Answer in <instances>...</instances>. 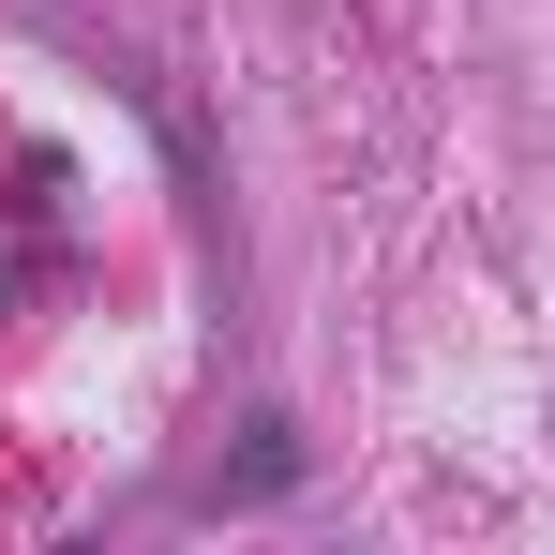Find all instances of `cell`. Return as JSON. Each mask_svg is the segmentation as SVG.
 <instances>
[{
  "label": "cell",
  "instance_id": "6da1fadb",
  "mask_svg": "<svg viewBox=\"0 0 555 555\" xmlns=\"http://www.w3.org/2000/svg\"><path fill=\"white\" fill-rule=\"evenodd\" d=\"M271 495H300V421L256 405V421H241V451H225V480H210V511H271Z\"/></svg>",
  "mask_w": 555,
  "mask_h": 555
}]
</instances>
